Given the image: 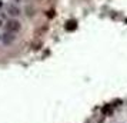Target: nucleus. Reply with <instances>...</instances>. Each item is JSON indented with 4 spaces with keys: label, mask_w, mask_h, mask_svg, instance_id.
Instances as JSON below:
<instances>
[{
    "label": "nucleus",
    "mask_w": 127,
    "mask_h": 123,
    "mask_svg": "<svg viewBox=\"0 0 127 123\" xmlns=\"http://www.w3.org/2000/svg\"><path fill=\"white\" fill-rule=\"evenodd\" d=\"M14 40H16V36H14V33L6 32L4 35H1V41H3V44H6V46L12 44V43H13Z\"/></svg>",
    "instance_id": "f03ea898"
},
{
    "label": "nucleus",
    "mask_w": 127,
    "mask_h": 123,
    "mask_svg": "<svg viewBox=\"0 0 127 123\" xmlns=\"http://www.w3.org/2000/svg\"><path fill=\"white\" fill-rule=\"evenodd\" d=\"M6 29H7V32H10V33H17L19 30L22 29V24H20V22H17V20L10 19L6 24Z\"/></svg>",
    "instance_id": "f257e3e1"
},
{
    "label": "nucleus",
    "mask_w": 127,
    "mask_h": 123,
    "mask_svg": "<svg viewBox=\"0 0 127 123\" xmlns=\"http://www.w3.org/2000/svg\"><path fill=\"white\" fill-rule=\"evenodd\" d=\"M1 7H3V1H1V0H0V9H1Z\"/></svg>",
    "instance_id": "0eeeda50"
},
{
    "label": "nucleus",
    "mask_w": 127,
    "mask_h": 123,
    "mask_svg": "<svg viewBox=\"0 0 127 123\" xmlns=\"http://www.w3.org/2000/svg\"><path fill=\"white\" fill-rule=\"evenodd\" d=\"M1 26H3V19L0 17V27H1Z\"/></svg>",
    "instance_id": "423d86ee"
},
{
    "label": "nucleus",
    "mask_w": 127,
    "mask_h": 123,
    "mask_svg": "<svg viewBox=\"0 0 127 123\" xmlns=\"http://www.w3.org/2000/svg\"><path fill=\"white\" fill-rule=\"evenodd\" d=\"M76 27H77V24H76L74 20H70V22H67V23H66V30H69V32L76 30Z\"/></svg>",
    "instance_id": "20e7f679"
},
{
    "label": "nucleus",
    "mask_w": 127,
    "mask_h": 123,
    "mask_svg": "<svg viewBox=\"0 0 127 123\" xmlns=\"http://www.w3.org/2000/svg\"><path fill=\"white\" fill-rule=\"evenodd\" d=\"M33 14H34V9H33V10H32V7H27V16H33Z\"/></svg>",
    "instance_id": "39448f33"
},
{
    "label": "nucleus",
    "mask_w": 127,
    "mask_h": 123,
    "mask_svg": "<svg viewBox=\"0 0 127 123\" xmlns=\"http://www.w3.org/2000/svg\"><path fill=\"white\" fill-rule=\"evenodd\" d=\"M0 40H1V35H0Z\"/></svg>",
    "instance_id": "6e6552de"
},
{
    "label": "nucleus",
    "mask_w": 127,
    "mask_h": 123,
    "mask_svg": "<svg viewBox=\"0 0 127 123\" xmlns=\"http://www.w3.org/2000/svg\"><path fill=\"white\" fill-rule=\"evenodd\" d=\"M7 13H9V16H12V17H17L19 14H22L20 9H19L16 4H10V6L7 7Z\"/></svg>",
    "instance_id": "7ed1b4c3"
}]
</instances>
